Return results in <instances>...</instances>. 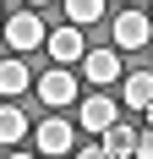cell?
Wrapping results in <instances>:
<instances>
[{
  "label": "cell",
  "instance_id": "obj_11",
  "mask_svg": "<svg viewBox=\"0 0 153 159\" xmlns=\"http://www.w3.org/2000/svg\"><path fill=\"white\" fill-rule=\"evenodd\" d=\"M28 137V110L22 104H0V143H22Z\"/></svg>",
  "mask_w": 153,
  "mask_h": 159
},
{
  "label": "cell",
  "instance_id": "obj_2",
  "mask_svg": "<svg viewBox=\"0 0 153 159\" xmlns=\"http://www.w3.org/2000/svg\"><path fill=\"white\" fill-rule=\"evenodd\" d=\"M153 11H120L115 16V49H142L153 39V22H148Z\"/></svg>",
  "mask_w": 153,
  "mask_h": 159
},
{
  "label": "cell",
  "instance_id": "obj_4",
  "mask_svg": "<svg viewBox=\"0 0 153 159\" xmlns=\"http://www.w3.org/2000/svg\"><path fill=\"white\" fill-rule=\"evenodd\" d=\"M71 143H76V126H71V121H60V115L38 126V154H44V159H60V154H71Z\"/></svg>",
  "mask_w": 153,
  "mask_h": 159
},
{
  "label": "cell",
  "instance_id": "obj_13",
  "mask_svg": "<svg viewBox=\"0 0 153 159\" xmlns=\"http://www.w3.org/2000/svg\"><path fill=\"white\" fill-rule=\"evenodd\" d=\"M76 159H115V154H109L104 143H82V148H76Z\"/></svg>",
  "mask_w": 153,
  "mask_h": 159
},
{
  "label": "cell",
  "instance_id": "obj_3",
  "mask_svg": "<svg viewBox=\"0 0 153 159\" xmlns=\"http://www.w3.org/2000/svg\"><path fill=\"white\" fill-rule=\"evenodd\" d=\"M120 55H115V49H88V55H82V77L93 82V88H109V82H120Z\"/></svg>",
  "mask_w": 153,
  "mask_h": 159
},
{
  "label": "cell",
  "instance_id": "obj_9",
  "mask_svg": "<svg viewBox=\"0 0 153 159\" xmlns=\"http://www.w3.org/2000/svg\"><path fill=\"white\" fill-rule=\"evenodd\" d=\"M104 148H109L115 159H126V154H137V148H142V132L131 126V121H115V126L104 132Z\"/></svg>",
  "mask_w": 153,
  "mask_h": 159
},
{
  "label": "cell",
  "instance_id": "obj_7",
  "mask_svg": "<svg viewBox=\"0 0 153 159\" xmlns=\"http://www.w3.org/2000/svg\"><path fill=\"white\" fill-rule=\"evenodd\" d=\"M44 49H49L60 66H71V61H82V55H88V49H82V28H55Z\"/></svg>",
  "mask_w": 153,
  "mask_h": 159
},
{
  "label": "cell",
  "instance_id": "obj_6",
  "mask_svg": "<svg viewBox=\"0 0 153 159\" xmlns=\"http://www.w3.org/2000/svg\"><path fill=\"white\" fill-rule=\"evenodd\" d=\"M38 99H44V104H71L76 99V77L66 71V66L44 71V77H38Z\"/></svg>",
  "mask_w": 153,
  "mask_h": 159
},
{
  "label": "cell",
  "instance_id": "obj_17",
  "mask_svg": "<svg viewBox=\"0 0 153 159\" xmlns=\"http://www.w3.org/2000/svg\"><path fill=\"white\" fill-rule=\"evenodd\" d=\"M148 132H153V110H148Z\"/></svg>",
  "mask_w": 153,
  "mask_h": 159
},
{
  "label": "cell",
  "instance_id": "obj_12",
  "mask_svg": "<svg viewBox=\"0 0 153 159\" xmlns=\"http://www.w3.org/2000/svg\"><path fill=\"white\" fill-rule=\"evenodd\" d=\"M66 16H71V28H88L104 16V0H66Z\"/></svg>",
  "mask_w": 153,
  "mask_h": 159
},
{
  "label": "cell",
  "instance_id": "obj_8",
  "mask_svg": "<svg viewBox=\"0 0 153 159\" xmlns=\"http://www.w3.org/2000/svg\"><path fill=\"white\" fill-rule=\"evenodd\" d=\"M28 88H33V71H28V61H22V55L0 61V93L16 99V93H28Z\"/></svg>",
  "mask_w": 153,
  "mask_h": 159
},
{
  "label": "cell",
  "instance_id": "obj_1",
  "mask_svg": "<svg viewBox=\"0 0 153 159\" xmlns=\"http://www.w3.org/2000/svg\"><path fill=\"white\" fill-rule=\"evenodd\" d=\"M6 44H11L16 55H28V49L49 44V28H44V16H38V11H11V16H6Z\"/></svg>",
  "mask_w": 153,
  "mask_h": 159
},
{
  "label": "cell",
  "instance_id": "obj_14",
  "mask_svg": "<svg viewBox=\"0 0 153 159\" xmlns=\"http://www.w3.org/2000/svg\"><path fill=\"white\" fill-rule=\"evenodd\" d=\"M137 159H153V132H142V148H137Z\"/></svg>",
  "mask_w": 153,
  "mask_h": 159
},
{
  "label": "cell",
  "instance_id": "obj_15",
  "mask_svg": "<svg viewBox=\"0 0 153 159\" xmlns=\"http://www.w3.org/2000/svg\"><path fill=\"white\" fill-rule=\"evenodd\" d=\"M28 6H33V11H38V6H49V0H28Z\"/></svg>",
  "mask_w": 153,
  "mask_h": 159
},
{
  "label": "cell",
  "instance_id": "obj_10",
  "mask_svg": "<svg viewBox=\"0 0 153 159\" xmlns=\"http://www.w3.org/2000/svg\"><path fill=\"white\" fill-rule=\"evenodd\" d=\"M126 110H153V71H126Z\"/></svg>",
  "mask_w": 153,
  "mask_h": 159
},
{
  "label": "cell",
  "instance_id": "obj_18",
  "mask_svg": "<svg viewBox=\"0 0 153 159\" xmlns=\"http://www.w3.org/2000/svg\"><path fill=\"white\" fill-rule=\"evenodd\" d=\"M148 11H153V0H148Z\"/></svg>",
  "mask_w": 153,
  "mask_h": 159
},
{
  "label": "cell",
  "instance_id": "obj_16",
  "mask_svg": "<svg viewBox=\"0 0 153 159\" xmlns=\"http://www.w3.org/2000/svg\"><path fill=\"white\" fill-rule=\"evenodd\" d=\"M6 159H33V154H6Z\"/></svg>",
  "mask_w": 153,
  "mask_h": 159
},
{
  "label": "cell",
  "instance_id": "obj_5",
  "mask_svg": "<svg viewBox=\"0 0 153 159\" xmlns=\"http://www.w3.org/2000/svg\"><path fill=\"white\" fill-rule=\"evenodd\" d=\"M115 121H120V104H115V99H104V93L82 99V132H98V137H104Z\"/></svg>",
  "mask_w": 153,
  "mask_h": 159
}]
</instances>
